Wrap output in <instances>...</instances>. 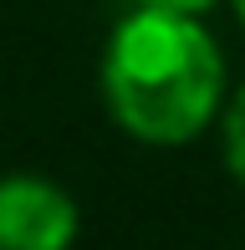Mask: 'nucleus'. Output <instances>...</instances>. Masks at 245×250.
Masks as SVG:
<instances>
[{
    "mask_svg": "<svg viewBox=\"0 0 245 250\" xmlns=\"http://www.w3.org/2000/svg\"><path fill=\"white\" fill-rule=\"evenodd\" d=\"M225 97V56L184 10L138 5L102 56V102L128 138L179 148L199 138Z\"/></svg>",
    "mask_w": 245,
    "mask_h": 250,
    "instance_id": "f257e3e1",
    "label": "nucleus"
},
{
    "mask_svg": "<svg viewBox=\"0 0 245 250\" xmlns=\"http://www.w3.org/2000/svg\"><path fill=\"white\" fill-rule=\"evenodd\" d=\"M82 214L61 184L41 174L0 179V250H72Z\"/></svg>",
    "mask_w": 245,
    "mask_h": 250,
    "instance_id": "f03ea898",
    "label": "nucleus"
},
{
    "mask_svg": "<svg viewBox=\"0 0 245 250\" xmlns=\"http://www.w3.org/2000/svg\"><path fill=\"white\" fill-rule=\"evenodd\" d=\"M220 148H225V168L235 174V184H245V82H240V92L225 102V128H220Z\"/></svg>",
    "mask_w": 245,
    "mask_h": 250,
    "instance_id": "7ed1b4c3",
    "label": "nucleus"
},
{
    "mask_svg": "<svg viewBox=\"0 0 245 250\" xmlns=\"http://www.w3.org/2000/svg\"><path fill=\"white\" fill-rule=\"evenodd\" d=\"M138 5H153V10H184V16H199V10H209L215 0H138Z\"/></svg>",
    "mask_w": 245,
    "mask_h": 250,
    "instance_id": "20e7f679",
    "label": "nucleus"
},
{
    "mask_svg": "<svg viewBox=\"0 0 245 250\" xmlns=\"http://www.w3.org/2000/svg\"><path fill=\"white\" fill-rule=\"evenodd\" d=\"M235 10H240V26H245V0H235Z\"/></svg>",
    "mask_w": 245,
    "mask_h": 250,
    "instance_id": "39448f33",
    "label": "nucleus"
}]
</instances>
